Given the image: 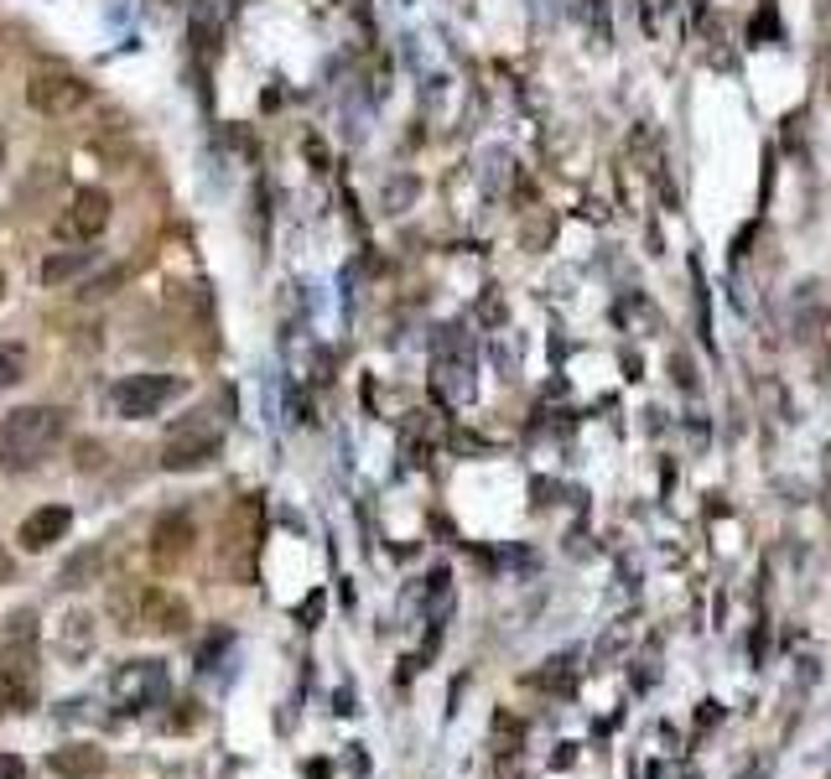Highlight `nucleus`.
<instances>
[{
	"label": "nucleus",
	"mask_w": 831,
	"mask_h": 779,
	"mask_svg": "<svg viewBox=\"0 0 831 779\" xmlns=\"http://www.w3.org/2000/svg\"><path fill=\"white\" fill-rule=\"evenodd\" d=\"M37 614H16L0 634V702L5 707H37Z\"/></svg>",
	"instance_id": "obj_1"
},
{
	"label": "nucleus",
	"mask_w": 831,
	"mask_h": 779,
	"mask_svg": "<svg viewBox=\"0 0 831 779\" xmlns=\"http://www.w3.org/2000/svg\"><path fill=\"white\" fill-rule=\"evenodd\" d=\"M63 442V411L26 405L0 422V468H37Z\"/></svg>",
	"instance_id": "obj_2"
},
{
	"label": "nucleus",
	"mask_w": 831,
	"mask_h": 779,
	"mask_svg": "<svg viewBox=\"0 0 831 779\" xmlns=\"http://www.w3.org/2000/svg\"><path fill=\"white\" fill-rule=\"evenodd\" d=\"M261 499H239L229 519H224V536H218V571L229 582H255L261 567Z\"/></svg>",
	"instance_id": "obj_3"
},
{
	"label": "nucleus",
	"mask_w": 831,
	"mask_h": 779,
	"mask_svg": "<svg viewBox=\"0 0 831 779\" xmlns=\"http://www.w3.org/2000/svg\"><path fill=\"white\" fill-rule=\"evenodd\" d=\"M218 448H224V426L214 422V411H192V416H182V422L166 431L162 468L192 473V468H203V463H214Z\"/></svg>",
	"instance_id": "obj_4"
},
{
	"label": "nucleus",
	"mask_w": 831,
	"mask_h": 779,
	"mask_svg": "<svg viewBox=\"0 0 831 779\" xmlns=\"http://www.w3.org/2000/svg\"><path fill=\"white\" fill-rule=\"evenodd\" d=\"M115 614L125 629H146V634H177V629H188V603L162 588L115 592Z\"/></svg>",
	"instance_id": "obj_5"
},
{
	"label": "nucleus",
	"mask_w": 831,
	"mask_h": 779,
	"mask_svg": "<svg viewBox=\"0 0 831 779\" xmlns=\"http://www.w3.org/2000/svg\"><path fill=\"white\" fill-rule=\"evenodd\" d=\"M177 395H182V379L177 375H130L115 385L110 405H115V416H125V422H146V416H162Z\"/></svg>",
	"instance_id": "obj_6"
},
{
	"label": "nucleus",
	"mask_w": 831,
	"mask_h": 779,
	"mask_svg": "<svg viewBox=\"0 0 831 779\" xmlns=\"http://www.w3.org/2000/svg\"><path fill=\"white\" fill-rule=\"evenodd\" d=\"M89 84L78 78V73H37L32 84H26V104L37 110V115H48V120H63V115H78L84 104H89Z\"/></svg>",
	"instance_id": "obj_7"
},
{
	"label": "nucleus",
	"mask_w": 831,
	"mask_h": 779,
	"mask_svg": "<svg viewBox=\"0 0 831 779\" xmlns=\"http://www.w3.org/2000/svg\"><path fill=\"white\" fill-rule=\"evenodd\" d=\"M110 192L104 188H84L73 192V203L63 209V218H58V239H68V244H95L99 235H104V224H110Z\"/></svg>",
	"instance_id": "obj_8"
},
{
	"label": "nucleus",
	"mask_w": 831,
	"mask_h": 779,
	"mask_svg": "<svg viewBox=\"0 0 831 779\" xmlns=\"http://www.w3.org/2000/svg\"><path fill=\"white\" fill-rule=\"evenodd\" d=\"M192 541H198V530H192V515H182V510L162 515L156 525H151V567H156V571L188 567Z\"/></svg>",
	"instance_id": "obj_9"
},
{
	"label": "nucleus",
	"mask_w": 831,
	"mask_h": 779,
	"mask_svg": "<svg viewBox=\"0 0 831 779\" xmlns=\"http://www.w3.org/2000/svg\"><path fill=\"white\" fill-rule=\"evenodd\" d=\"M166 696V670L162 661H130L115 676V702L119 712H141L146 702H162Z\"/></svg>",
	"instance_id": "obj_10"
},
{
	"label": "nucleus",
	"mask_w": 831,
	"mask_h": 779,
	"mask_svg": "<svg viewBox=\"0 0 831 779\" xmlns=\"http://www.w3.org/2000/svg\"><path fill=\"white\" fill-rule=\"evenodd\" d=\"M73 515L63 510V504H42V510H32V515L22 519V530H16V541L26 545V551H48L52 541H63L68 536Z\"/></svg>",
	"instance_id": "obj_11"
},
{
	"label": "nucleus",
	"mask_w": 831,
	"mask_h": 779,
	"mask_svg": "<svg viewBox=\"0 0 831 779\" xmlns=\"http://www.w3.org/2000/svg\"><path fill=\"white\" fill-rule=\"evenodd\" d=\"M52 775L58 779H99L104 775V754H99L95 743H68V749L52 754Z\"/></svg>",
	"instance_id": "obj_12"
},
{
	"label": "nucleus",
	"mask_w": 831,
	"mask_h": 779,
	"mask_svg": "<svg viewBox=\"0 0 831 779\" xmlns=\"http://www.w3.org/2000/svg\"><path fill=\"white\" fill-rule=\"evenodd\" d=\"M89 265H95V255H89V250H73V255H52L48 265H42V281H48V286H68L73 276H78V271H89Z\"/></svg>",
	"instance_id": "obj_13"
},
{
	"label": "nucleus",
	"mask_w": 831,
	"mask_h": 779,
	"mask_svg": "<svg viewBox=\"0 0 831 779\" xmlns=\"http://www.w3.org/2000/svg\"><path fill=\"white\" fill-rule=\"evenodd\" d=\"M22 375H26V349H22V343H5V338H0V390H11Z\"/></svg>",
	"instance_id": "obj_14"
},
{
	"label": "nucleus",
	"mask_w": 831,
	"mask_h": 779,
	"mask_svg": "<svg viewBox=\"0 0 831 779\" xmlns=\"http://www.w3.org/2000/svg\"><path fill=\"white\" fill-rule=\"evenodd\" d=\"M22 775H26L22 758H5V754H0V779H22Z\"/></svg>",
	"instance_id": "obj_15"
},
{
	"label": "nucleus",
	"mask_w": 831,
	"mask_h": 779,
	"mask_svg": "<svg viewBox=\"0 0 831 779\" xmlns=\"http://www.w3.org/2000/svg\"><path fill=\"white\" fill-rule=\"evenodd\" d=\"M5 577H11V551L0 545V582H5Z\"/></svg>",
	"instance_id": "obj_16"
},
{
	"label": "nucleus",
	"mask_w": 831,
	"mask_h": 779,
	"mask_svg": "<svg viewBox=\"0 0 831 779\" xmlns=\"http://www.w3.org/2000/svg\"><path fill=\"white\" fill-rule=\"evenodd\" d=\"M0 166H5V136H0Z\"/></svg>",
	"instance_id": "obj_17"
}]
</instances>
